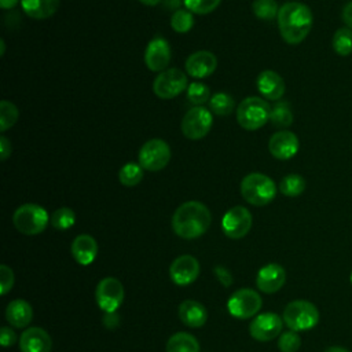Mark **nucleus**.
<instances>
[{
	"label": "nucleus",
	"mask_w": 352,
	"mask_h": 352,
	"mask_svg": "<svg viewBox=\"0 0 352 352\" xmlns=\"http://www.w3.org/2000/svg\"><path fill=\"white\" fill-rule=\"evenodd\" d=\"M351 285H352V272H351Z\"/></svg>",
	"instance_id": "obj_48"
},
{
	"label": "nucleus",
	"mask_w": 352,
	"mask_h": 352,
	"mask_svg": "<svg viewBox=\"0 0 352 352\" xmlns=\"http://www.w3.org/2000/svg\"><path fill=\"white\" fill-rule=\"evenodd\" d=\"M323 352H349V351L345 349V348H342V346H330V348L324 349Z\"/></svg>",
	"instance_id": "obj_45"
},
{
	"label": "nucleus",
	"mask_w": 352,
	"mask_h": 352,
	"mask_svg": "<svg viewBox=\"0 0 352 352\" xmlns=\"http://www.w3.org/2000/svg\"><path fill=\"white\" fill-rule=\"evenodd\" d=\"M12 286H14V272L8 265L1 264L0 265V293L7 294L12 289Z\"/></svg>",
	"instance_id": "obj_38"
},
{
	"label": "nucleus",
	"mask_w": 352,
	"mask_h": 352,
	"mask_svg": "<svg viewBox=\"0 0 352 352\" xmlns=\"http://www.w3.org/2000/svg\"><path fill=\"white\" fill-rule=\"evenodd\" d=\"M19 0H0V7L3 10H8V8H14L18 4Z\"/></svg>",
	"instance_id": "obj_44"
},
{
	"label": "nucleus",
	"mask_w": 352,
	"mask_h": 352,
	"mask_svg": "<svg viewBox=\"0 0 352 352\" xmlns=\"http://www.w3.org/2000/svg\"><path fill=\"white\" fill-rule=\"evenodd\" d=\"M286 282V271L276 263H270L260 268L256 278V285L263 293H275Z\"/></svg>",
	"instance_id": "obj_17"
},
{
	"label": "nucleus",
	"mask_w": 352,
	"mask_h": 352,
	"mask_svg": "<svg viewBox=\"0 0 352 352\" xmlns=\"http://www.w3.org/2000/svg\"><path fill=\"white\" fill-rule=\"evenodd\" d=\"M170 26L177 33H187L194 26L192 12L188 10H176L170 18Z\"/></svg>",
	"instance_id": "obj_35"
},
{
	"label": "nucleus",
	"mask_w": 352,
	"mask_h": 352,
	"mask_svg": "<svg viewBox=\"0 0 352 352\" xmlns=\"http://www.w3.org/2000/svg\"><path fill=\"white\" fill-rule=\"evenodd\" d=\"M186 72L194 78L209 77L217 67V58L210 51H197L186 60Z\"/></svg>",
	"instance_id": "obj_18"
},
{
	"label": "nucleus",
	"mask_w": 352,
	"mask_h": 352,
	"mask_svg": "<svg viewBox=\"0 0 352 352\" xmlns=\"http://www.w3.org/2000/svg\"><path fill=\"white\" fill-rule=\"evenodd\" d=\"M252 213L245 206H234L228 209L221 220L223 232L231 239L243 238L252 228Z\"/></svg>",
	"instance_id": "obj_12"
},
{
	"label": "nucleus",
	"mask_w": 352,
	"mask_h": 352,
	"mask_svg": "<svg viewBox=\"0 0 352 352\" xmlns=\"http://www.w3.org/2000/svg\"><path fill=\"white\" fill-rule=\"evenodd\" d=\"M60 0H21L23 12L33 19H47L59 8Z\"/></svg>",
	"instance_id": "obj_24"
},
{
	"label": "nucleus",
	"mask_w": 352,
	"mask_h": 352,
	"mask_svg": "<svg viewBox=\"0 0 352 352\" xmlns=\"http://www.w3.org/2000/svg\"><path fill=\"white\" fill-rule=\"evenodd\" d=\"M170 47L169 43L162 37L153 38L144 51V63L151 72H164L170 62Z\"/></svg>",
	"instance_id": "obj_16"
},
{
	"label": "nucleus",
	"mask_w": 352,
	"mask_h": 352,
	"mask_svg": "<svg viewBox=\"0 0 352 352\" xmlns=\"http://www.w3.org/2000/svg\"><path fill=\"white\" fill-rule=\"evenodd\" d=\"M143 179V168L140 164L136 162H128L124 166H121L118 172V180L125 187H133L139 184Z\"/></svg>",
	"instance_id": "obj_27"
},
{
	"label": "nucleus",
	"mask_w": 352,
	"mask_h": 352,
	"mask_svg": "<svg viewBox=\"0 0 352 352\" xmlns=\"http://www.w3.org/2000/svg\"><path fill=\"white\" fill-rule=\"evenodd\" d=\"M271 106L258 96L245 98L236 107V121L248 131H256L270 121Z\"/></svg>",
	"instance_id": "obj_4"
},
{
	"label": "nucleus",
	"mask_w": 352,
	"mask_h": 352,
	"mask_svg": "<svg viewBox=\"0 0 352 352\" xmlns=\"http://www.w3.org/2000/svg\"><path fill=\"white\" fill-rule=\"evenodd\" d=\"M210 99V89L204 82H190L187 88V100L195 106H202Z\"/></svg>",
	"instance_id": "obj_34"
},
{
	"label": "nucleus",
	"mask_w": 352,
	"mask_h": 352,
	"mask_svg": "<svg viewBox=\"0 0 352 352\" xmlns=\"http://www.w3.org/2000/svg\"><path fill=\"white\" fill-rule=\"evenodd\" d=\"M282 319L290 330L305 331L318 324L319 312L312 302L307 300H294L285 307Z\"/></svg>",
	"instance_id": "obj_6"
},
{
	"label": "nucleus",
	"mask_w": 352,
	"mask_h": 352,
	"mask_svg": "<svg viewBox=\"0 0 352 352\" xmlns=\"http://www.w3.org/2000/svg\"><path fill=\"white\" fill-rule=\"evenodd\" d=\"M33 318V309L30 304L22 298H16L8 302L6 308V319L7 322L18 329L26 327Z\"/></svg>",
	"instance_id": "obj_23"
},
{
	"label": "nucleus",
	"mask_w": 352,
	"mask_h": 352,
	"mask_svg": "<svg viewBox=\"0 0 352 352\" xmlns=\"http://www.w3.org/2000/svg\"><path fill=\"white\" fill-rule=\"evenodd\" d=\"M12 223L19 232L37 235L47 228L50 216L47 210L37 204H23L14 212Z\"/></svg>",
	"instance_id": "obj_5"
},
{
	"label": "nucleus",
	"mask_w": 352,
	"mask_h": 352,
	"mask_svg": "<svg viewBox=\"0 0 352 352\" xmlns=\"http://www.w3.org/2000/svg\"><path fill=\"white\" fill-rule=\"evenodd\" d=\"M301 346V338L294 330H287L280 334L278 340V348L280 352H297Z\"/></svg>",
	"instance_id": "obj_36"
},
{
	"label": "nucleus",
	"mask_w": 352,
	"mask_h": 352,
	"mask_svg": "<svg viewBox=\"0 0 352 352\" xmlns=\"http://www.w3.org/2000/svg\"><path fill=\"white\" fill-rule=\"evenodd\" d=\"M270 121L276 128H287L293 122V113L287 102H276L271 107Z\"/></svg>",
	"instance_id": "obj_26"
},
{
	"label": "nucleus",
	"mask_w": 352,
	"mask_h": 352,
	"mask_svg": "<svg viewBox=\"0 0 352 352\" xmlns=\"http://www.w3.org/2000/svg\"><path fill=\"white\" fill-rule=\"evenodd\" d=\"M214 274H216V278L220 280V283H223L226 287L232 283V276L224 267H220V265L214 267Z\"/></svg>",
	"instance_id": "obj_40"
},
{
	"label": "nucleus",
	"mask_w": 352,
	"mask_h": 352,
	"mask_svg": "<svg viewBox=\"0 0 352 352\" xmlns=\"http://www.w3.org/2000/svg\"><path fill=\"white\" fill-rule=\"evenodd\" d=\"M278 26L282 38L287 44H300L311 32L312 12L308 6L297 1L285 3L278 12Z\"/></svg>",
	"instance_id": "obj_2"
},
{
	"label": "nucleus",
	"mask_w": 352,
	"mask_h": 352,
	"mask_svg": "<svg viewBox=\"0 0 352 352\" xmlns=\"http://www.w3.org/2000/svg\"><path fill=\"white\" fill-rule=\"evenodd\" d=\"M187 88V74L176 67L166 69L158 73L153 82V91L161 99H173Z\"/></svg>",
	"instance_id": "obj_8"
},
{
	"label": "nucleus",
	"mask_w": 352,
	"mask_h": 352,
	"mask_svg": "<svg viewBox=\"0 0 352 352\" xmlns=\"http://www.w3.org/2000/svg\"><path fill=\"white\" fill-rule=\"evenodd\" d=\"M166 352H199V344L192 334L179 331L168 340Z\"/></svg>",
	"instance_id": "obj_25"
},
{
	"label": "nucleus",
	"mask_w": 352,
	"mask_h": 352,
	"mask_svg": "<svg viewBox=\"0 0 352 352\" xmlns=\"http://www.w3.org/2000/svg\"><path fill=\"white\" fill-rule=\"evenodd\" d=\"M12 148H11V142L7 139V136L1 135L0 136V155H1V161H6L8 158V155L11 154Z\"/></svg>",
	"instance_id": "obj_41"
},
{
	"label": "nucleus",
	"mask_w": 352,
	"mask_h": 352,
	"mask_svg": "<svg viewBox=\"0 0 352 352\" xmlns=\"http://www.w3.org/2000/svg\"><path fill=\"white\" fill-rule=\"evenodd\" d=\"M283 327V319L274 314L265 312L257 315L249 324L250 336L257 341H271L278 337Z\"/></svg>",
	"instance_id": "obj_13"
},
{
	"label": "nucleus",
	"mask_w": 352,
	"mask_h": 352,
	"mask_svg": "<svg viewBox=\"0 0 352 352\" xmlns=\"http://www.w3.org/2000/svg\"><path fill=\"white\" fill-rule=\"evenodd\" d=\"M169 275L172 282L177 286H187L198 278L199 263L194 256L182 254L172 261L169 267Z\"/></svg>",
	"instance_id": "obj_14"
},
{
	"label": "nucleus",
	"mask_w": 352,
	"mask_h": 352,
	"mask_svg": "<svg viewBox=\"0 0 352 352\" xmlns=\"http://www.w3.org/2000/svg\"><path fill=\"white\" fill-rule=\"evenodd\" d=\"M16 341V336L14 333V330H11L10 327H1V333H0V342L3 346H11L14 345Z\"/></svg>",
	"instance_id": "obj_39"
},
{
	"label": "nucleus",
	"mask_w": 352,
	"mask_h": 352,
	"mask_svg": "<svg viewBox=\"0 0 352 352\" xmlns=\"http://www.w3.org/2000/svg\"><path fill=\"white\" fill-rule=\"evenodd\" d=\"M95 300L104 312H117L124 300L122 283L111 276L103 278L96 286Z\"/></svg>",
	"instance_id": "obj_11"
},
{
	"label": "nucleus",
	"mask_w": 352,
	"mask_h": 352,
	"mask_svg": "<svg viewBox=\"0 0 352 352\" xmlns=\"http://www.w3.org/2000/svg\"><path fill=\"white\" fill-rule=\"evenodd\" d=\"M209 107H210V111H213L214 114L224 117L234 110L235 100L227 92H217L210 96Z\"/></svg>",
	"instance_id": "obj_29"
},
{
	"label": "nucleus",
	"mask_w": 352,
	"mask_h": 352,
	"mask_svg": "<svg viewBox=\"0 0 352 352\" xmlns=\"http://www.w3.org/2000/svg\"><path fill=\"white\" fill-rule=\"evenodd\" d=\"M331 45H333V50L341 56H346L352 54V29L340 28L333 36Z\"/></svg>",
	"instance_id": "obj_30"
},
{
	"label": "nucleus",
	"mask_w": 352,
	"mask_h": 352,
	"mask_svg": "<svg viewBox=\"0 0 352 352\" xmlns=\"http://www.w3.org/2000/svg\"><path fill=\"white\" fill-rule=\"evenodd\" d=\"M300 142L296 133L287 129L275 132L268 142V150L276 160H290L298 151Z\"/></svg>",
	"instance_id": "obj_15"
},
{
	"label": "nucleus",
	"mask_w": 352,
	"mask_h": 352,
	"mask_svg": "<svg viewBox=\"0 0 352 352\" xmlns=\"http://www.w3.org/2000/svg\"><path fill=\"white\" fill-rule=\"evenodd\" d=\"M50 223H51V226L55 230H59V231L67 230V228L74 226V223H76V213L70 208H66V206L59 208V209H56L51 214Z\"/></svg>",
	"instance_id": "obj_31"
},
{
	"label": "nucleus",
	"mask_w": 352,
	"mask_h": 352,
	"mask_svg": "<svg viewBox=\"0 0 352 352\" xmlns=\"http://www.w3.org/2000/svg\"><path fill=\"white\" fill-rule=\"evenodd\" d=\"M210 223V210L199 201L182 204L172 216V228L183 239H195L204 235L209 230Z\"/></svg>",
	"instance_id": "obj_1"
},
{
	"label": "nucleus",
	"mask_w": 352,
	"mask_h": 352,
	"mask_svg": "<svg viewBox=\"0 0 352 352\" xmlns=\"http://www.w3.org/2000/svg\"><path fill=\"white\" fill-rule=\"evenodd\" d=\"M0 44H1V51H0V55L3 56V55H4V52H6V44H4V40H3V38L0 40Z\"/></svg>",
	"instance_id": "obj_47"
},
{
	"label": "nucleus",
	"mask_w": 352,
	"mask_h": 352,
	"mask_svg": "<svg viewBox=\"0 0 352 352\" xmlns=\"http://www.w3.org/2000/svg\"><path fill=\"white\" fill-rule=\"evenodd\" d=\"M52 340L41 327H29L19 337L21 352H51Z\"/></svg>",
	"instance_id": "obj_19"
},
{
	"label": "nucleus",
	"mask_w": 352,
	"mask_h": 352,
	"mask_svg": "<svg viewBox=\"0 0 352 352\" xmlns=\"http://www.w3.org/2000/svg\"><path fill=\"white\" fill-rule=\"evenodd\" d=\"M342 21L345 22V25L352 29V1L346 3L342 8Z\"/></svg>",
	"instance_id": "obj_43"
},
{
	"label": "nucleus",
	"mask_w": 352,
	"mask_h": 352,
	"mask_svg": "<svg viewBox=\"0 0 352 352\" xmlns=\"http://www.w3.org/2000/svg\"><path fill=\"white\" fill-rule=\"evenodd\" d=\"M213 124L210 110L204 106L191 107L182 120V132L190 140H199L205 138Z\"/></svg>",
	"instance_id": "obj_9"
},
{
	"label": "nucleus",
	"mask_w": 352,
	"mask_h": 352,
	"mask_svg": "<svg viewBox=\"0 0 352 352\" xmlns=\"http://www.w3.org/2000/svg\"><path fill=\"white\" fill-rule=\"evenodd\" d=\"M142 4H144V6H150V7H153V6H157L161 0H139Z\"/></svg>",
	"instance_id": "obj_46"
},
{
	"label": "nucleus",
	"mask_w": 352,
	"mask_h": 352,
	"mask_svg": "<svg viewBox=\"0 0 352 352\" xmlns=\"http://www.w3.org/2000/svg\"><path fill=\"white\" fill-rule=\"evenodd\" d=\"M279 190L286 197H298L305 190V180L297 173L286 175L279 183Z\"/></svg>",
	"instance_id": "obj_28"
},
{
	"label": "nucleus",
	"mask_w": 352,
	"mask_h": 352,
	"mask_svg": "<svg viewBox=\"0 0 352 352\" xmlns=\"http://www.w3.org/2000/svg\"><path fill=\"white\" fill-rule=\"evenodd\" d=\"M221 0H183L186 8L192 14L205 15L217 8Z\"/></svg>",
	"instance_id": "obj_37"
},
{
	"label": "nucleus",
	"mask_w": 352,
	"mask_h": 352,
	"mask_svg": "<svg viewBox=\"0 0 352 352\" xmlns=\"http://www.w3.org/2000/svg\"><path fill=\"white\" fill-rule=\"evenodd\" d=\"M257 91L268 100H279L285 94V81L274 70H263L256 80Z\"/></svg>",
	"instance_id": "obj_20"
},
{
	"label": "nucleus",
	"mask_w": 352,
	"mask_h": 352,
	"mask_svg": "<svg viewBox=\"0 0 352 352\" xmlns=\"http://www.w3.org/2000/svg\"><path fill=\"white\" fill-rule=\"evenodd\" d=\"M241 195L246 202L254 206L268 205L276 195V186L271 177L264 173L253 172L241 182Z\"/></svg>",
	"instance_id": "obj_3"
},
{
	"label": "nucleus",
	"mask_w": 352,
	"mask_h": 352,
	"mask_svg": "<svg viewBox=\"0 0 352 352\" xmlns=\"http://www.w3.org/2000/svg\"><path fill=\"white\" fill-rule=\"evenodd\" d=\"M98 254V243L96 241L88 235L81 234L77 235L72 242V256L81 265H89Z\"/></svg>",
	"instance_id": "obj_21"
},
{
	"label": "nucleus",
	"mask_w": 352,
	"mask_h": 352,
	"mask_svg": "<svg viewBox=\"0 0 352 352\" xmlns=\"http://www.w3.org/2000/svg\"><path fill=\"white\" fill-rule=\"evenodd\" d=\"M19 111L10 100L0 102V132H6L16 122Z\"/></svg>",
	"instance_id": "obj_33"
},
{
	"label": "nucleus",
	"mask_w": 352,
	"mask_h": 352,
	"mask_svg": "<svg viewBox=\"0 0 352 352\" xmlns=\"http://www.w3.org/2000/svg\"><path fill=\"white\" fill-rule=\"evenodd\" d=\"M138 160L143 169L158 172L168 165L170 160V147L162 139H150L140 147Z\"/></svg>",
	"instance_id": "obj_7"
},
{
	"label": "nucleus",
	"mask_w": 352,
	"mask_h": 352,
	"mask_svg": "<svg viewBox=\"0 0 352 352\" xmlns=\"http://www.w3.org/2000/svg\"><path fill=\"white\" fill-rule=\"evenodd\" d=\"M261 304L263 300L257 292L243 287L231 294L227 301V309L236 319H248L260 311Z\"/></svg>",
	"instance_id": "obj_10"
},
{
	"label": "nucleus",
	"mask_w": 352,
	"mask_h": 352,
	"mask_svg": "<svg viewBox=\"0 0 352 352\" xmlns=\"http://www.w3.org/2000/svg\"><path fill=\"white\" fill-rule=\"evenodd\" d=\"M120 316L117 315V312H104V316H103V324L107 327V329H114L118 326L120 323Z\"/></svg>",
	"instance_id": "obj_42"
},
{
	"label": "nucleus",
	"mask_w": 352,
	"mask_h": 352,
	"mask_svg": "<svg viewBox=\"0 0 352 352\" xmlns=\"http://www.w3.org/2000/svg\"><path fill=\"white\" fill-rule=\"evenodd\" d=\"M279 8L280 7H278L276 0H254L252 4L254 15L263 21H272L278 18Z\"/></svg>",
	"instance_id": "obj_32"
},
{
	"label": "nucleus",
	"mask_w": 352,
	"mask_h": 352,
	"mask_svg": "<svg viewBox=\"0 0 352 352\" xmlns=\"http://www.w3.org/2000/svg\"><path fill=\"white\" fill-rule=\"evenodd\" d=\"M179 318L188 327H201L208 320V311L195 300H184L179 305Z\"/></svg>",
	"instance_id": "obj_22"
}]
</instances>
